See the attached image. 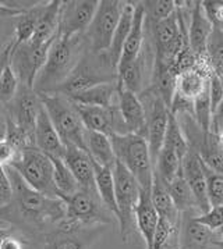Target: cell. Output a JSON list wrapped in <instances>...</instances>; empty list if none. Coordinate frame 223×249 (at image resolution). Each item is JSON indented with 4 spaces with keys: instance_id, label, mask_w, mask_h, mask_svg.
<instances>
[{
    "instance_id": "50",
    "label": "cell",
    "mask_w": 223,
    "mask_h": 249,
    "mask_svg": "<svg viewBox=\"0 0 223 249\" xmlns=\"http://www.w3.org/2000/svg\"><path fill=\"white\" fill-rule=\"evenodd\" d=\"M24 10L25 9H19V7H13V6L0 3V17H19Z\"/></svg>"
},
{
    "instance_id": "54",
    "label": "cell",
    "mask_w": 223,
    "mask_h": 249,
    "mask_svg": "<svg viewBox=\"0 0 223 249\" xmlns=\"http://www.w3.org/2000/svg\"><path fill=\"white\" fill-rule=\"evenodd\" d=\"M216 137H218V140H219V142H221V145H222L223 148V130H221L218 134H216Z\"/></svg>"
},
{
    "instance_id": "33",
    "label": "cell",
    "mask_w": 223,
    "mask_h": 249,
    "mask_svg": "<svg viewBox=\"0 0 223 249\" xmlns=\"http://www.w3.org/2000/svg\"><path fill=\"white\" fill-rule=\"evenodd\" d=\"M45 4H38L32 6L30 9H25L19 17L14 20V45H22L28 43L34 38V34L37 30L39 16L43 10Z\"/></svg>"
},
{
    "instance_id": "31",
    "label": "cell",
    "mask_w": 223,
    "mask_h": 249,
    "mask_svg": "<svg viewBox=\"0 0 223 249\" xmlns=\"http://www.w3.org/2000/svg\"><path fill=\"white\" fill-rule=\"evenodd\" d=\"M92 163H93L96 192H98V195L101 198L102 203L105 205V208L117 219V203H116V190H114L113 170L109 169V167L99 166L93 160H92Z\"/></svg>"
},
{
    "instance_id": "29",
    "label": "cell",
    "mask_w": 223,
    "mask_h": 249,
    "mask_svg": "<svg viewBox=\"0 0 223 249\" xmlns=\"http://www.w3.org/2000/svg\"><path fill=\"white\" fill-rule=\"evenodd\" d=\"M85 148H87L90 158L95 163H98L99 166L113 169V166L117 161L114 150H113L111 137H108L105 134L87 131V134H85Z\"/></svg>"
},
{
    "instance_id": "37",
    "label": "cell",
    "mask_w": 223,
    "mask_h": 249,
    "mask_svg": "<svg viewBox=\"0 0 223 249\" xmlns=\"http://www.w3.org/2000/svg\"><path fill=\"white\" fill-rule=\"evenodd\" d=\"M206 60L213 74L223 81V28L215 22L206 46Z\"/></svg>"
},
{
    "instance_id": "12",
    "label": "cell",
    "mask_w": 223,
    "mask_h": 249,
    "mask_svg": "<svg viewBox=\"0 0 223 249\" xmlns=\"http://www.w3.org/2000/svg\"><path fill=\"white\" fill-rule=\"evenodd\" d=\"M142 95L147 98L148 103H149V109H145V113H147V137H145V140L148 142L153 167H155V161L158 159L161 149L163 148L167 123H169V117H170V109L163 103V100L159 96H156L153 93L152 90H144Z\"/></svg>"
},
{
    "instance_id": "14",
    "label": "cell",
    "mask_w": 223,
    "mask_h": 249,
    "mask_svg": "<svg viewBox=\"0 0 223 249\" xmlns=\"http://www.w3.org/2000/svg\"><path fill=\"white\" fill-rule=\"evenodd\" d=\"M41 107L42 103L39 95L34 89L20 85V89L11 102L9 119L34 143H35V125Z\"/></svg>"
},
{
    "instance_id": "47",
    "label": "cell",
    "mask_w": 223,
    "mask_h": 249,
    "mask_svg": "<svg viewBox=\"0 0 223 249\" xmlns=\"http://www.w3.org/2000/svg\"><path fill=\"white\" fill-rule=\"evenodd\" d=\"M223 130V100L219 105V107L215 110L212 114V121H211V132L212 134H218L219 131Z\"/></svg>"
},
{
    "instance_id": "10",
    "label": "cell",
    "mask_w": 223,
    "mask_h": 249,
    "mask_svg": "<svg viewBox=\"0 0 223 249\" xmlns=\"http://www.w3.org/2000/svg\"><path fill=\"white\" fill-rule=\"evenodd\" d=\"M52 42L42 43V45H35V43L28 42V43H22L17 46L13 42L10 64L11 69L20 81V85L34 89L35 81L46 63Z\"/></svg>"
},
{
    "instance_id": "26",
    "label": "cell",
    "mask_w": 223,
    "mask_h": 249,
    "mask_svg": "<svg viewBox=\"0 0 223 249\" xmlns=\"http://www.w3.org/2000/svg\"><path fill=\"white\" fill-rule=\"evenodd\" d=\"M61 4L63 1L60 0H53L49 3H45L31 43L42 45V43L52 42L56 38L57 31H59V22H60Z\"/></svg>"
},
{
    "instance_id": "41",
    "label": "cell",
    "mask_w": 223,
    "mask_h": 249,
    "mask_svg": "<svg viewBox=\"0 0 223 249\" xmlns=\"http://www.w3.org/2000/svg\"><path fill=\"white\" fill-rule=\"evenodd\" d=\"M203 161V160H201ZM205 178H206V194L209 206H223V174L215 173L203 163Z\"/></svg>"
},
{
    "instance_id": "7",
    "label": "cell",
    "mask_w": 223,
    "mask_h": 249,
    "mask_svg": "<svg viewBox=\"0 0 223 249\" xmlns=\"http://www.w3.org/2000/svg\"><path fill=\"white\" fill-rule=\"evenodd\" d=\"M113 178L116 190V203H117V221L120 226V235L126 242L131 235V231L135 226L134 213L137 203L141 195V187L138 181L134 178L131 173L116 161L113 166Z\"/></svg>"
},
{
    "instance_id": "17",
    "label": "cell",
    "mask_w": 223,
    "mask_h": 249,
    "mask_svg": "<svg viewBox=\"0 0 223 249\" xmlns=\"http://www.w3.org/2000/svg\"><path fill=\"white\" fill-rule=\"evenodd\" d=\"M212 70L208 61H198L193 69L183 71L176 78V93L179 98L191 102L198 99L209 87Z\"/></svg>"
},
{
    "instance_id": "39",
    "label": "cell",
    "mask_w": 223,
    "mask_h": 249,
    "mask_svg": "<svg viewBox=\"0 0 223 249\" xmlns=\"http://www.w3.org/2000/svg\"><path fill=\"white\" fill-rule=\"evenodd\" d=\"M145 10V21L155 24L166 20L176 13V1L173 0H149L142 1Z\"/></svg>"
},
{
    "instance_id": "36",
    "label": "cell",
    "mask_w": 223,
    "mask_h": 249,
    "mask_svg": "<svg viewBox=\"0 0 223 249\" xmlns=\"http://www.w3.org/2000/svg\"><path fill=\"white\" fill-rule=\"evenodd\" d=\"M183 160L169 148L163 146L158 159L155 161V174L162 179L165 184L170 182L177 174L182 173Z\"/></svg>"
},
{
    "instance_id": "46",
    "label": "cell",
    "mask_w": 223,
    "mask_h": 249,
    "mask_svg": "<svg viewBox=\"0 0 223 249\" xmlns=\"http://www.w3.org/2000/svg\"><path fill=\"white\" fill-rule=\"evenodd\" d=\"M204 7L212 22L223 28V1H204Z\"/></svg>"
},
{
    "instance_id": "32",
    "label": "cell",
    "mask_w": 223,
    "mask_h": 249,
    "mask_svg": "<svg viewBox=\"0 0 223 249\" xmlns=\"http://www.w3.org/2000/svg\"><path fill=\"white\" fill-rule=\"evenodd\" d=\"M147 52L142 48L141 53L137 59L129 64L126 69L117 72V82L124 89L131 90L134 93L144 92V77H145V69H147Z\"/></svg>"
},
{
    "instance_id": "55",
    "label": "cell",
    "mask_w": 223,
    "mask_h": 249,
    "mask_svg": "<svg viewBox=\"0 0 223 249\" xmlns=\"http://www.w3.org/2000/svg\"><path fill=\"white\" fill-rule=\"evenodd\" d=\"M219 242H221V247L223 248V229H222V231L219 232Z\"/></svg>"
},
{
    "instance_id": "53",
    "label": "cell",
    "mask_w": 223,
    "mask_h": 249,
    "mask_svg": "<svg viewBox=\"0 0 223 249\" xmlns=\"http://www.w3.org/2000/svg\"><path fill=\"white\" fill-rule=\"evenodd\" d=\"M9 18H16V17H0V31L3 30V27H4V24H6V21L9 20Z\"/></svg>"
},
{
    "instance_id": "18",
    "label": "cell",
    "mask_w": 223,
    "mask_h": 249,
    "mask_svg": "<svg viewBox=\"0 0 223 249\" xmlns=\"http://www.w3.org/2000/svg\"><path fill=\"white\" fill-rule=\"evenodd\" d=\"M117 107L122 114V119L129 134H137L145 138L147 137V113H145V106L142 105V100L138 98V95L131 90L124 89L119 85Z\"/></svg>"
},
{
    "instance_id": "20",
    "label": "cell",
    "mask_w": 223,
    "mask_h": 249,
    "mask_svg": "<svg viewBox=\"0 0 223 249\" xmlns=\"http://www.w3.org/2000/svg\"><path fill=\"white\" fill-rule=\"evenodd\" d=\"M194 216L191 214L183 221L179 235L180 249H223L219 242V232H213L197 223Z\"/></svg>"
},
{
    "instance_id": "8",
    "label": "cell",
    "mask_w": 223,
    "mask_h": 249,
    "mask_svg": "<svg viewBox=\"0 0 223 249\" xmlns=\"http://www.w3.org/2000/svg\"><path fill=\"white\" fill-rule=\"evenodd\" d=\"M124 6L126 1L119 0L99 1L92 22L85 31V38L90 42V52L102 54L109 50Z\"/></svg>"
},
{
    "instance_id": "51",
    "label": "cell",
    "mask_w": 223,
    "mask_h": 249,
    "mask_svg": "<svg viewBox=\"0 0 223 249\" xmlns=\"http://www.w3.org/2000/svg\"><path fill=\"white\" fill-rule=\"evenodd\" d=\"M7 137V116L3 111V105H0V142Z\"/></svg>"
},
{
    "instance_id": "25",
    "label": "cell",
    "mask_w": 223,
    "mask_h": 249,
    "mask_svg": "<svg viewBox=\"0 0 223 249\" xmlns=\"http://www.w3.org/2000/svg\"><path fill=\"white\" fill-rule=\"evenodd\" d=\"M117 81L105 82L95 85L92 88L82 90L80 93H75L67 99L74 105L82 106H93V107H112L114 106V99H117Z\"/></svg>"
},
{
    "instance_id": "21",
    "label": "cell",
    "mask_w": 223,
    "mask_h": 249,
    "mask_svg": "<svg viewBox=\"0 0 223 249\" xmlns=\"http://www.w3.org/2000/svg\"><path fill=\"white\" fill-rule=\"evenodd\" d=\"M63 161L74 176L80 190L96 191L93 163L87 150L74 145H67L63 155Z\"/></svg>"
},
{
    "instance_id": "11",
    "label": "cell",
    "mask_w": 223,
    "mask_h": 249,
    "mask_svg": "<svg viewBox=\"0 0 223 249\" xmlns=\"http://www.w3.org/2000/svg\"><path fill=\"white\" fill-rule=\"evenodd\" d=\"M103 227L101 224L84 226L61 220L55 231L45 235V247L42 249H88L95 239L99 238Z\"/></svg>"
},
{
    "instance_id": "44",
    "label": "cell",
    "mask_w": 223,
    "mask_h": 249,
    "mask_svg": "<svg viewBox=\"0 0 223 249\" xmlns=\"http://www.w3.org/2000/svg\"><path fill=\"white\" fill-rule=\"evenodd\" d=\"M13 200V185L9 173L4 166L0 164V208L7 206Z\"/></svg>"
},
{
    "instance_id": "40",
    "label": "cell",
    "mask_w": 223,
    "mask_h": 249,
    "mask_svg": "<svg viewBox=\"0 0 223 249\" xmlns=\"http://www.w3.org/2000/svg\"><path fill=\"white\" fill-rule=\"evenodd\" d=\"M20 89V81L11 69L10 61L6 64L0 77V105H9Z\"/></svg>"
},
{
    "instance_id": "23",
    "label": "cell",
    "mask_w": 223,
    "mask_h": 249,
    "mask_svg": "<svg viewBox=\"0 0 223 249\" xmlns=\"http://www.w3.org/2000/svg\"><path fill=\"white\" fill-rule=\"evenodd\" d=\"M144 31H145V10H144L142 1H138V3H135L131 31L124 43L122 57H120L119 66H117V72L126 69L129 64H131L132 61L140 56L142 48H144Z\"/></svg>"
},
{
    "instance_id": "56",
    "label": "cell",
    "mask_w": 223,
    "mask_h": 249,
    "mask_svg": "<svg viewBox=\"0 0 223 249\" xmlns=\"http://www.w3.org/2000/svg\"><path fill=\"white\" fill-rule=\"evenodd\" d=\"M3 48H4V45H1V43H0V52H1V49H3Z\"/></svg>"
},
{
    "instance_id": "42",
    "label": "cell",
    "mask_w": 223,
    "mask_h": 249,
    "mask_svg": "<svg viewBox=\"0 0 223 249\" xmlns=\"http://www.w3.org/2000/svg\"><path fill=\"white\" fill-rule=\"evenodd\" d=\"M194 220L213 232H221L223 229V206H215L208 212L194 216Z\"/></svg>"
},
{
    "instance_id": "43",
    "label": "cell",
    "mask_w": 223,
    "mask_h": 249,
    "mask_svg": "<svg viewBox=\"0 0 223 249\" xmlns=\"http://www.w3.org/2000/svg\"><path fill=\"white\" fill-rule=\"evenodd\" d=\"M223 100V81L213 74L209 78V103H211V111L212 114L215 110L219 107Z\"/></svg>"
},
{
    "instance_id": "38",
    "label": "cell",
    "mask_w": 223,
    "mask_h": 249,
    "mask_svg": "<svg viewBox=\"0 0 223 249\" xmlns=\"http://www.w3.org/2000/svg\"><path fill=\"white\" fill-rule=\"evenodd\" d=\"M165 148L172 149L180 159H184L186 155L188 153V143L187 140L183 134L182 127L177 121V117L170 113L169 117V123H167V130H166V135H165V142H163Z\"/></svg>"
},
{
    "instance_id": "2",
    "label": "cell",
    "mask_w": 223,
    "mask_h": 249,
    "mask_svg": "<svg viewBox=\"0 0 223 249\" xmlns=\"http://www.w3.org/2000/svg\"><path fill=\"white\" fill-rule=\"evenodd\" d=\"M81 38H63L56 35L52 42L48 59L35 81L37 93H52L70 75L81 57Z\"/></svg>"
},
{
    "instance_id": "30",
    "label": "cell",
    "mask_w": 223,
    "mask_h": 249,
    "mask_svg": "<svg viewBox=\"0 0 223 249\" xmlns=\"http://www.w3.org/2000/svg\"><path fill=\"white\" fill-rule=\"evenodd\" d=\"M176 78L177 77L167 66L161 63H153L149 90H152L156 96H159L169 109L172 106L173 98L176 93Z\"/></svg>"
},
{
    "instance_id": "45",
    "label": "cell",
    "mask_w": 223,
    "mask_h": 249,
    "mask_svg": "<svg viewBox=\"0 0 223 249\" xmlns=\"http://www.w3.org/2000/svg\"><path fill=\"white\" fill-rule=\"evenodd\" d=\"M20 156V152L11 143L10 141L4 140L0 142V164L7 167L11 161Z\"/></svg>"
},
{
    "instance_id": "22",
    "label": "cell",
    "mask_w": 223,
    "mask_h": 249,
    "mask_svg": "<svg viewBox=\"0 0 223 249\" xmlns=\"http://www.w3.org/2000/svg\"><path fill=\"white\" fill-rule=\"evenodd\" d=\"M35 146L49 158H59V159H63L66 150V145L63 143L57 131L53 127L43 106L39 110L37 125H35Z\"/></svg>"
},
{
    "instance_id": "35",
    "label": "cell",
    "mask_w": 223,
    "mask_h": 249,
    "mask_svg": "<svg viewBox=\"0 0 223 249\" xmlns=\"http://www.w3.org/2000/svg\"><path fill=\"white\" fill-rule=\"evenodd\" d=\"M51 160L53 164V181L57 190V198L70 196L73 194H75L80 190V187L69 167L66 166V163L59 158H51Z\"/></svg>"
},
{
    "instance_id": "48",
    "label": "cell",
    "mask_w": 223,
    "mask_h": 249,
    "mask_svg": "<svg viewBox=\"0 0 223 249\" xmlns=\"http://www.w3.org/2000/svg\"><path fill=\"white\" fill-rule=\"evenodd\" d=\"M0 249H24V245H22L21 239L14 237L13 234H9L6 238L1 241Z\"/></svg>"
},
{
    "instance_id": "19",
    "label": "cell",
    "mask_w": 223,
    "mask_h": 249,
    "mask_svg": "<svg viewBox=\"0 0 223 249\" xmlns=\"http://www.w3.org/2000/svg\"><path fill=\"white\" fill-rule=\"evenodd\" d=\"M182 174L186 182L188 184L190 190L193 192L194 198L197 200V206L200 210V214L205 213L211 209L208 202V194H206V178L204 173L203 161L198 158V155L188 150L186 158L182 161Z\"/></svg>"
},
{
    "instance_id": "3",
    "label": "cell",
    "mask_w": 223,
    "mask_h": 249,
    "mask_svg": "<svg viewBox=\"0 0 223 249\" xmlns=\"http://www.w3.org/2000/svg\"><path fill=\"white\" fill-rule=\"evenodd\" d=\"M111 141L116 160L131 173L141 190H151L155 167L147 140L137 134H116L112 135Z\"/></svg>"
},
{
    "instance_id": "16",
    "label": "cell",
    "mask_w": 223,
    "mask_h": 249,
    "mask_svg": "<svg viewBox=\"0 0 223 249\" xmlns=\"http://www.w3.org/2000/svg\"><path fill=\"white\" fill-rule=\"evenodd\" d=\"M213 22L204 7V1H194L187 27L188 46L198 61L206 60V46L212 34Z\"/></svg>"
},
{
    "instance_id": "28",
    "label": "cell",
    "mask_w": 223,
    "mask_h": 249,
    "mask_svg": "<svg viewBox=\"0 0 223 249\" xmlns=\"http://www.w3.org/2000/svg\"><path fill=\"white\" fill-rule=\"evenodd\" d=\"M134 9H135V3L126 1V6L123 9L122 17H120V21H119V25L116 28L114 35H113L111 48L106 52V56H108V59L111 61L112 66L116 69V71H117V66H119L120 57H122L124 43H126V40L129 38L130 31H131L132 18H134Z\"/></svg>"
},
{
    "instance_id": "52",
    "label": "cell",
    "mask_w": 223,
    "mask_h": 249,
    "mask_svg": "<svg viewBox=\"0 0 223 249\" xmlns=\"http://www.w3.org/2000/svg\"><path fill=\"white\" fill-rule=\"evenodd\" d=\"M9 234H11L10 229H0V244H1V241L6 238Z\"/></svg>"
},
{
    "instance_id": "24",
    "label": "cell",
    "mask_w": 223,
    "mask_h": 249,
    "mask_svg": "<svg viewBox=\"0 0 223 249\" xmlns=\"http://www.w3.org/2000/svg\"><path fill=\"white\" fill-rule=\"evenodd\" d=\"M134 219H135V226L144 238L147 249H152L153 235H155V230L158 227L159 216L152 205L151 190L141 191L140 200L137 203L134 213Z\"/></svg>"
},
{
    "instance_id": "4",
    "label": "cell",
    "mask_w": 223,
    "mask_h": 249,
    "mask_svg": "<svg viewBox=\"0 0 223 249\" xmlns=\"http://www.w3.org/2000/svg\"><path fill=\"white\" fill-rule=\"evenodd\" d=\"M113 81H117V71L111 64L106 53L95 54L90 52L82 54L70 75L55 92L70 98L95 85Z\"/></svg>"
},
{
    "instance_id": "13",
    "label": "cell",
    "mask_w": 223,
    "mask_h": 249,
    "mask_svg": "<svg viewBox=\"0 0 223 249\" xmlns=\"http://www.w3.org/2000/svg\"><path fill=\"white\" fill-rule=\"evenodd\" d=\"M98 4V0L63 1L57 35L63 38H75L85 34L96 13Z\"/></svg>"
},
{
    "instance_id": "6",
    "label": "cell",
    "mask_w": 223,
    "mask_h": 249,
    "mask_svg": "<svg viewBox=\"0 0 223 249\" xmlns=\"http://www.w3.org/2000/svg\"><path fill=\"white\" fill-rule=\"evenodd\" d=\"M7 167L14 170L32 190L38 191L49 198H57V190L53 181L52 160L38 148H25L20 156L11 161Z\"/></svg>"
},
{
    "instance_id": "27",
    "label": "cell",
    "mask_w": 223,
    "mask_h": 249,
    "mask_svg": "<svg viewBox=\"0 0 223 249\" xmlns=\"http://www.w3.org/2000/svg\"><path fill=\"white\" fill-rule=\"evenodd\" d=\"M151 199L158 216L170 223L174 227H179L180 223V212L174 206L172 196L167 191L166 184L156 174L153 176L152 188H151Z\"/></svg>"
},
{
    "instance_id": "15",
    "label": "cell",
    "mask_w": 223,
    "mask_h": 249,
    "mask_svg": "<svg viewBox=\"0 0 223 249\" xmlns=\"http://www.w3.org/2000/svg\"><path fill=\"white\" fill-rule=\"evenodd\" d=\"M74 107L77 110L78 116L81 117L82 124L87 131L105 134L108 137L116 135V134L117 135L129 134L117 105L112 107H93V106L74 105Z\"/></svg>"
},
{
    "instance_id": "1",
    "label": "cell",
    "mask_w": 223,
    "mask_h": 249,
    "mask_svg": "<svg viewBox=\"0 0 223 249\" xmlns=\"http://www.w3.org/2000/svg\"><path fill=\"white\" fill-rule=\"evenodd\" d=\"M7 173L13 185V200L7 206L0 208L1 219L14 214L16 223L32 226L37 230H43L55 223L59 224L64 220L66 205L60 198H49L32 190L10 167H7Z\"/></svg>"
},
{
    "instance_id": "5",
    "label": "cell",
    "mask_w": 223,
    "mask_h": 249,
    "mask_svg": "<svg viewBox=\"0 0 223 249\" xmlns=\"http://www.w3.org/2000/svg\"><path fill=\"white\" fill-rule=\"evenodd\" d=\"M42 106L45 107L53 127L56 128L63 143L74 145L81 149L85 148L87 130L82 124L81 117L70 100L60 93H38Z\"/></svg>"
},
{
    "instance_id": "49",
    "label": "cell",
    "mask_w": 223,
    "mask_h": 249,
    "mask_svg": "<svg viewBox=\"0 0 223 249\" xmlns=\"http://www.w3.org/2000/svg\"><path fill=\"white\" fill-rule=\"evenodd\" d=\"M11 49H13V40H10L7 45H4V48L0 52V77H1V72L4 70L6 64L10 61Z\"/></svg>"
},
{
    "instance_id": "9",
    "label": "cell",
    "mask_w": 223,
    "mask_h": 249,
    "mask_svg": "<svg viewBox=\"0 0 223 249\" xmlns=\"http://www.w3.org/2000/svg\"><path fill=\"white\" fill-rule=\"evenodd\" d=\"M66 205V217L71 223L84 226H108L114 217L105 208L96 191L78 190L70 196H60Z\"/></svg>"
},
{
    "instance_id": "34",
    "label": "cell",
    "mask_w": 223,
    "mask_h": 249,
    "mask_svg": "<svg viewBox=\"0 0 223 249\" xmlns=\"http://www.w3.org/2000/svg\"><path fill=\"white\" fill-rule=\"evenodd\" d=\"M166 187H167V191L174 202V206L180 213L190 214V213H194L195 210H198L197 200L194 198L193 192L190 190L188 184L186 182L182 173L177 174L170 182H167Z\"/></svg>"
}]
</instances>
